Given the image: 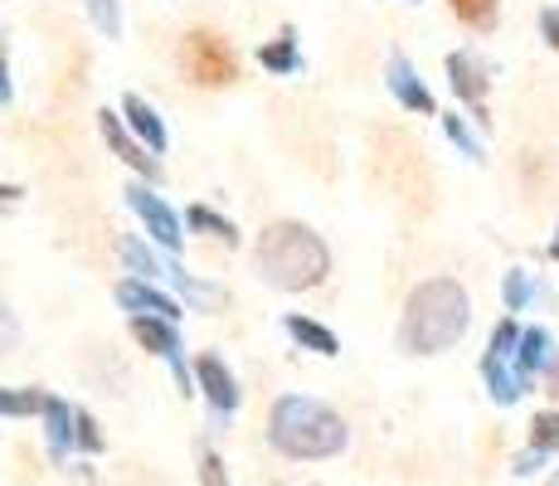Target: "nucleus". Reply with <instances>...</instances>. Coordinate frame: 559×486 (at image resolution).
Listing matches in <instances>:
<instances>
[{
    "label": "nucleus",
    "instance_id": "nucleus-1",
    "mask_svg": "<svg viewBox=\"0 0 559 486\" xmlns=\"http://www.w3.org/2000/svg\"><path fill=\"white\" fill-rule=\"evenodd\" d=\"M467 327H472L467 292H462L453 277H433V283H418L408 292L400 341H404V351H414V355H438L467 336Z\"/></svg>",
    "mask_w": 559,
    "mask_h": 486
},
{
    "label": "nucleus",
    "instance_id": "nucleus-2",
    "mask_svg": "<svg viewBox=\"0 0 559 486\" xmlns=\"http://www.w3.org/2000/svg\"><path fill=\"white\" fill-rule=\"evenodd\" d=\"M258 268H263V277L273 287L302 292V287H317L331 273V253L307 224L283 220L273 229H263V239H258Z\"/></svg>",
    "mask_w": 559,
    "mask_h": 486
},
{
    "label": "nucleus",
    "instance_id": "nucleus-3",
    "mask_svg": "<svg viewBox=\"0 0 559 486\" xmlns=\"http://www.w3.org/2000/svg\"><path fill=\"white\" fill-rule=\"evenodd\" d=\"M273 442L287 452V458H307V462H321V458H336L346 448V424L331 414L326 404L317 399H277L273 408V424H267Z\"/></svg>",
    "mask_w": 559,
    "mask_h": 486
},
{
    "label": "nucleus",
    "instance_id": "nucleus-4",
    "mask_svg": "<svg viewBox=\"0 0 559 486\" xmlns=\"http://www.w3.org/2000/svg\"><path fill=\"white\" fill-rule=\"evenodd\" d=\"M180 59H186L190 79L204 83V88H219V83L239 79V63H234L229 45H224L214 29H195V35H186V49H180Z\"/></svg>",
    "mask_w": 559,
    "mask_h": 486
},
{
    "label": "nucleus",
    "instance_id": "nucleus-5",
    "mask_svg": "<svg viewBox=\"0 0 559 486\" xmlns=\"http://www.w3.org/2000/svg\"><path fill=\"white\" fill-rule=\"evenodd\" d=\"M448 79H453V93L472 107V117L487 127L491 122L487 117V83H491L487 63H481L472 49H457V54H448Z\"/></svg>",
    "mask_w": 559,
    "mask_h": 486
},
{
    "label": "nucleus",
    "instance_id": "nucleus-6",
    "mask_svg": "<svg viewBox=\"0 0 559 486\" xmlns=\"http://www.w3.org/2000/svg\"><path fill=\"white\" fill-rule=\"evenodd\" d=\"M559 360V345L545 327H525L521 331V345H515V370L525 375V380H535V375H550Z\"/></svg>",
    "mask_w": 559,
    "mask_h": 486
},
{
    "label": "nucleus",
    "instance_id": "nucleus-7",
    "mask_svg": "<svg viewBox=\"0 0 559 486\" xmlns=\"http://www.w3.org/2000/svg\"><path fill=\"white\" fill-rule=\"evenodd\" d=\"M127 200H132V210L146 220V229L156 234V244H166V248H180V220L160 204V194H152L146 186H132L127 190Z\"/></svg>",
    "mask_w": 559,
    "mask_h": 486
},
{
    "label": "nucleus",
    "instance_id": "nucleus-8",
    "mask_svg": "<svg viewBox=\"0 0 559 486\" xmlns=\"http://www.w3.org/2000/svg\"><path fill=\"white\" fill-rule=\"evenodd\" d=\"M390 93L400 97L408 112H424V117H433V112H438L433 93L424 88V79L414 73V63H408L404 54H394V59H390Z\"/></svg>",
    "mask_w": 559,
    "mask_h": 486
},
{
    "label": "nucleus",
    "instance_id": "nucleus-9",
    "mask_svg": "<svg viewBox=\"0 0 559 486\" xmlns=\"http://www.w3.org/2000/svg\"><path fill=\"white\" fill-rule=\"evenodd\" d=\"M481 380H487L491 404H501V408L515 404V399L531 389V380L515 370V360H497V355H487V360H481Z\"/></svg>",
    "mask_w": 559,
    "mask_h": 486
},
{
    "label": "nucleus",
    "instance_id": "nucleus-10",
    "mask_svg": "<svg viewBox=\"0 0 559 486\" xmlns=\"http://www.w3.org/2000/svg\"><path fill=\"white\" fill-rule=\"evenodd\" d=\"M132 331H136V341H142V345H152V351L160 355V360H170V365H176L180 384H190V380H186V365H180V341H176V331H170V321L136 317V321H132Z\"/></svg>",
    "mask_w": 559,
    "mask_h": 486
},
{
    "label": "nucleus",
    "instance_id": "nucleus-11",
    "mask_svg": "<svg viewBox=\"0 0 559 486\" xmlns=\"http://www.w3.org/2000/svg\"><path fill=\"white\" fill-rule=\"evenodd\" d=\"M195 375H200V384H204V394H210V404L219 408V414H229L234 404H239V389H234V375L224 370L214 355H204V360L195 365Z\"/></svg>",
    "mask_w": 559,
    "mask_h": 486
},
{
    "label": "nucleus",
    "instance_id": "nucleus-12",
    "mask_svg": "<svg viewBox=\"0 0 559 486\" xmlns=\"http://www.w3.org/2000/svg\"><path fill=\"white\" fill-rule=\"evenodd\" d=\"M117 301H122V307H132V311H152V317H160V321H176L180 317L176 301H170L166 292L146 287V283H122V287H117Z\"/></svg>",
    "mask_w": 559,
    "mask_h": 486
},
{
    "label": "nucleus",
    "instance_id": "nucleus-13",
    "mask_svg": "<svg viewBox=\"0 0 559 486\" xmlns=\"http://www.w3.org/2000/svg\"><path fill=\"white\" fill-rule=\"evenodd\" d=\"M122 107H127V122H132V132L142 137L152 151H166V127H160V117L152 112V107H146L142 97H127Z\"/></svg>",
    "mask_w": 559,
    "mask_h": 486
},
{
    "label": "nucleus",
    "instance_id": "nucleus-14",
    "mask_svg": "<svg viewBox=\"0 0 559 486\" xmlns=\"http://www.w3.org/2000/svg\"><path fill=\"white\" fill-rule=\"evenodd\" d=\"M45 414H49V448H53V458H63V452H69V442L79 438V434H73L79 414H73L69 404H59V399H45Z\"/></svg>",
    "mask_w": 559,
    "mask_h": 486
},
{
    "label": "nucleus",
    "instance_id": "nucleus-15",
    "mask_svg": "<svg viewBox=\"0 0 559 486\" xmlns=\"http://www.w3.org/2000/svg\"><path fill=\"white\" fill-rule=\"evenodd\" d=\"M103 132H107V142L117 146V156H122L127 166H136V170H146V176H156V161L146 156V151H136V146H132V137L122 132V122H117V112H103Z\"/></svg>",
    "mask_w": 559,
    "mask_h": 486
},
{
    "label": "nucleus",
    "instance_id": "nucleus-16",
    "mask_svg": "<svg viewBox=\"0 0 559 486\" xmlns=\"http://www.w3.org/2000/svg\"><path fill=\"white\" fill-rule=\"evenodd\" d=\"M287 331H293L302 345H311L317 355H336V336H331L326 327H317V321H307V317H287Z\"/></svg>",
    "mask_w": 559,
    "mask_h": 486
},
{
    "label": "nucleus",
    "instance_id": "nucleus-17",
    "mask_svg": "<svg viewBox=\"0 0 559 486\" xmlns=\"http://www.w3.org/2000/svg\"><path fill=\"white\" fill-rule=\"evenodd\" d=\"M457 20H467L472 29H491L497 25V0H448Z\"/></svg>",
    "mask_w": 559,
    "mask_h": 486
},
{
    "label": "nucleus",
    "instance_id": "nucleus-18",
    "mask_svg": "<svg viewBox=\"0 0 559 486\" xmlns=\"http://www.w3.org/2000/svg\"><path fill=\"white\" fill-rule=\"evenodd\" d=\"M501 297H507V311H525V301L535 297V277L525 273V268H511V273H507V287H501Z\"/></svg>",
    "mask_w": 559,
    "mask_h": 486
},
{
    "label": "nucleus",
    "instance_id": "nucleus-19",
    "mask_svg": "<svg viewBox=\"0 0 559 486\" xmlns=\"http://www.w3.org/2000/svg\"><path fill=\"white\" fill-rule=\"evenodd\" d=\"M531 448H545V452L559 448V414H535V424H531Z\"/></svg>",
    "mask_w": 559,
    "mask_h": 486
},
{
    "label": "nucleus",
    "instance_id": "nucleus-20",
    "mask_svg": "<svg viewBox=\"0 0 559 486\" xmlns=\"http://www.w3.org/2000/svg\"><path fill=\"white\" fill-rule=\"evenodd\" d=\"M443 132H448V137H453V142H457V151H462V156L481 161V142H477V137H472V132H467V122H462V117H457V112H453V117H443Z\"/></svg>",
    "mask_w": 559,
    "mask_h": 486
},
{
    "label": "nucleus",
    "instance_id": "nucleus-21",
    "mask_svg": "<svg viewBox=\"0 0 559 486\" xmlns=\"http://www.w3.org/2000/svg\"><path fill=\"white\" fill-rule=\"evenodd\" d=\"M122 253H127V263H132L136 273H142V277H156V273H176V268H160L156 258L146 253V248L136 244V239H127V244H122Z\"/></svg>",
    "mask_w": 559,
    "mask_h": 486
},
{
    "label": "nucleus",
    "instance_id": "nucleus-22",
    "mask_svg": "<svg viewBox=\"0 0 559 486\" xmlns=\"http://www.w3.org/2000/svg\"><path fill=\"white\" fill-rule=\"evenodd\" d=\"M263 63H267V69H277V73L297 69V54H293V35H283V39H277V45H267V49H263Z\"/></svg>",
    "mask_w": 559,
    "mask_h": 486
},
{
    "label": "nucleus",
    "instance_id": "nucleus-23",
    "mask_svg": "<svg viewBox=\"0 0 559 486\" xmlns=\"http://www.w3.org/2000/svg\"><path fill=\"white\" fill-rule=\"evenodd\" d=\"M190 224H195V229L219 234L224 244H234V224H229V220H219V214H210V210H204V204H195V210H190Z\"/></svg>",
    "mask_w": 559,
    "mask_h": 486
},
{
    "label": "nucleus",
    "instance_id": "nucleus-24",
    "mask_svg": "<svg viewBox=\"0 0 559 486\" xmlns=\"http://www.w3.org/2000/svg\"><path fill=\"white\" fill-rule=\"evenodd\" d=\"M35 408H45V399L39 394H5V389H0V414H35Z\"/></svg>",
    "mask_w": 559,
    "mask_h": 486
},
{
    "label": "nucleus",
    "instance_id": "nucleus-25",
    "mask_svg": "<svg viewBox=\"0 0 559 486\" xmlns=\"http://www.w3.org/2000/svg\"><path fill=\"white\" fill-rule=\"evenodd\" d=\"M200 482H204V486H229V472H224L219 452H210V448L200 452Z\"/></svg>",
    "mask_w": 559,
    "mask_h": 486
},
{
    "label": "nucleus",
    "instance_id": "nucleus-26",
    "mask_svg": "<svg viewBox=\"0 0 559 486\" xmlns=\"http://www.w3.org/2000/svg\"><path fill=\"white\" fill-rule=\"evenodd\" d=\"M545 462H550V452H545V448H525V452H515L511 472H515V477H535Z\"/></svg>",
    "mask_w": 559,
    "mask_h": 486
},
{
    "label": "nucleus",
    "instance_id": "nucleus-27",
    "mask_svg": "<svg viewBox=\"0 0 559 486\" xmlns=\"http://www.w3.org/2000/svg\"><path fill=\"white\" fill-rule=\"evenodd\" d=\"M540 35H545V45L559 54V5H545L540 10Z\"/></svg>",
    "mask_w": 559,
    "mask_h": 486
},
{
    "label": "nucleus",
    "instance_id": "nucleus-28",
    "mask_svg": "<svg viewBox=\"0 0 559 486\" xmlns=\"http://www.w3.org/2000/svg\"><path fill=\"white\" fill-rule=\"evenodd\" d=\"M93 20H98L107 35H117V29H122V20H117V5H112V0H93Z\"/></svg>",
    "mask_w": 559,
    "mask_h": 486
},
{
    "label": "nucleus",
    "instance_id": "nucleus-29",
    "mask_svg": "<svg viewBox=\"0 0 559 486\" xmlns=\"http://www.w3.org/2000/svg\"><path fill=\"white\" fill-rule=\"evenodd\" d=\"M79 442H83L88 452H98V448H103V438H98V428H93V418H88V414H79Z\"/></svg>",
    "mask_w": 559,
    "mask_h": 486
},
{
    "label": "nucleus",
    "instance_id": "nucleus-30",
    "mask_svg": "<svg viewBox=\"0 0 559 486\" xmlns=\"http://www.w3.org/2000/svg\"><path fill=\"white\" fill-rule=\"evenodd\" d=\"M0 103H10V79H5V49H0Z\"/></svg>",
    "mask_w": 559,
    "mask_h": 486
},
{
    "label": "nucleus",
    "instance_id": "nucleus-31",
    "mask_svg": "<svg viewBox=\"0 0 559 486\" xmlns=\"http://www.w3.org/2000/svg\"><path fill=\"white\" fill-rule=\"evenodd\" d=\"M550 394H559V360H555V370H550Z\"/></svg>",
    "mask_w": 559,
    "mask_h": 486
},
{
    "label": "nucleus",
    "instance_id": "nucleus-32",
    "mask_svg": "<svg viewBox=\"0 0 559 486\" xmlns=\"http://www.w3.org/2000/svg\"><path fill=\"white\" fill-rule=\"evenodd\" d=\"M550 258H559V229H555V239H550Z\"/></svg>",
    "mask_w": 559,
    "mask_h": 486
},
{
    "label": "nucleus",
    "instance_id": "nucleus-33",
    "mask_svg": "<svg viewBox=\"0 0 559 486\" xmlns=\"http://www.w3.org/2000/svg\"><path fill=\"white\" fill-rule=\"evenodd\" d=\"M550 486H559V472H555V477H550Z\"/></svg>",
    "mask_w": 559,
    "mask_h": 486
}]
</instances>
